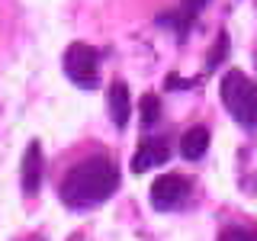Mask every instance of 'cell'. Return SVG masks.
Here are the masks:
<instances>
[{
	"mask_svg": "<svg viewBox=\"0 0 257 241\" xmlns=\"http://www.w3.org/2000/svg\"><path fill=\"white\" fill-rule=\"evenodd\" d=\"M167 142H155V139H145L139 145V151H135V158H132V171L135 174H145V171H151V167H158V164H164L167 161Z\"/></svg>",
	"mask_w": 257,
	"mask_h": 241,
	"instance_id": "obj_7",
	"label": "cell"
},
{
	"mask_svg": "<svg viewBox=\"0 0 257 241\" xmlns=\"http://www.w3.org/2000/svg\"><path fill=\"white\" fill-rule=\"evenodd\" d=\"M109 116L116 123V129H125L128 116H132V93H128V84L119 77L109 84Z\"/></svg>",
	"mask_w": 257,
	"mask_h": 241,
	"instance_id": "obj_6",
	"label": "cell"
},
{
	"mask_svg": "<svg viewBox=\"0 0 257 241\" xmlns=\"http://www.w3.org/2000/svg\"><path fill=\"white\" fill-rule=\"evenodd\" d=\"M187 4L193 7V10H196V7H199V4H206V0H187Z\"/></svg>",
	"mask_w": 257,
	"mask_h": 241,
	"instance_id": "obj_13",
	"label": "cell"
},
{
	"mask_svg": "<svg viewBox=\"0 0 257 241\" xmlns=\"http://www.w3.org/2000/svg\"><path fill=\"white\" fill-rule=\"evenodd\" d=\"M219 93H222V103L228 106V112L241 126H257V84H251L241 71L231 68L222 77Z\"/></svg>",
	"mask_w": 257,
	"mask_h": 241,
	"instance_id": "obj_2",
	"label": "cell"
},
{
	"mask_svg": "<svg viewBox=\"0 0 257 241\" xmlns=\"http://www.w3.org/2000/svg\"><path fill=\"white\" fill-rule=\"evenodd\" d=\"M225 48H228V36H225V32H219V42H215L212 55H209V61H206V71H212V68H219V64H222Z\"/></svg>",
	"mask_w": 257,
	"mask_h": 241,
	"instance_id": "obj_11",
	"label": "cell"
},
{
	"mask_svg": "<svg viewBox=\"0 0 257 241\" xmlns=\"http://www.w3.org/2000/svg\"><path fill=\"white\" fill-rule=\"evenodd\" d=\"M206 148H209V129L206 126H193L180 139V155L187 161H199L206 155Z\"/></svg>",
	"mask_w": 257,
	"mask_h": 241,
	"instance_id": "obj_8",
	"label": "cell"
},
{
	"mask_svg": "<svg viewBox=\"0 0 257 241\" xmlns=\"http://www.w3.org/2000/svg\"><path fill=\"white\" fill-rule=\"evenodd\" d=\"M219 241H257V231H254V228H241V225H235V228H225Z\"/></svg>",
	"mask_w": 257,
	"mask_h": 241,
	"instance_id": "obj_12",
	"label": "cell"
},
{
	"mask_svg": "<svg viewBox=\"0 0 257 241\" xmlns=\"http://www.w3.org/2000/svg\"><path fill=\"white\" fill-rule=\"evenodd\" d=\"M96 68H100V55L96 48H90L87 42H74L64 52V74L80 87H93L96 84Z\"/></svg>",
	"mask_w": 257,
	"mask_h": 241,
	"instance_id": "obj_3",
	"label": "cell"
},
{
	"mask_svg": "<svg viewBox=\"0 0 257 241\" xmlns=\"http://www.w3.org/2000/svg\"><path fill=\"white\" fill-rule=\"evenodd\" d=\"M158 23H161V26L171 23V26L177 29V36H183V32L193 26V13H164V16H158Z\"/></svg>",
	"mask_w": 257,
	"mask_h": 241,
	"instance_id": "obj_10",
	"label": "cell"
},
{
	"mask_svg": "<svg viewBox=\"0 0 257 241\" xmlns=\"http://www.w3.org/2000/svg\"><path fill=\"white\" fill-rule=\"evenodd\" d=\"M190 193V180L180 174H164L155 180V187H151V206L158 209V212H171L174 206H180L183 199H187Z\"/></svg>",
	"mask_w": 257,
	"mask_h": 241,
	"instance_id": "obj_4",
	"label": "cell"
},
{
	"mask_svg": "<svg viewBox=\"0 0 257 241\" xmlns=\"http://www.w3.org/2000/svg\"><path fill=\"white\" fill-rule=\"evenodd\" d=\"M119 187V167L106 155H93L71 167L61 180V203L71 209H90L100 206L116 193Z\"/></svg>",
	"mask_w": 257,
	"mask_h": 241,
	"instance_id": "obj_1",
	"label": "cell"
},
{
	"mask_svg": "<svg viewBox=\"0 0 257 241\" xmlns=\"http://www.w3.org/2000/svg\"><path fill=\"white\" fill-rule=\"evenodd\" d=\"M158 116H161V100L155 93H145L142 96V126L151 129V123H158Z\"/></svg>",
	"mask_w": 257,
	"mask_h": 241,
	"instance_id": "obj_9",
	"label": "cell"
},
{
	"mask_svg": "<svg viewBox=\"0 0 257 241\" xmlns=\"http://www.w3.org/2000/svg\"><path fill=\"white\" fill-rule=\"evenodd\" d=\"M20 183L26 196H36L39 187H42V145L29 142L26 155H23V167H20Z\"/></svg>",
	"mask_w": 257,
	"mask_h": 241,
	"instance_id": "obj_5",
	"label": "cell"
}]
</instances>
